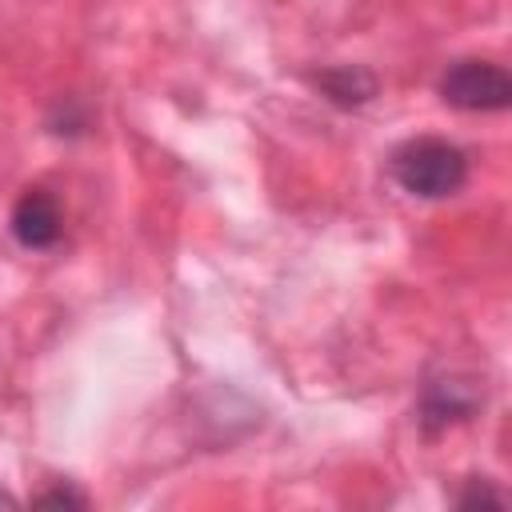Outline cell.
<instances>
[{
  "label": "cell",
  "mask_w": 512,
  "mask_h": 512,
  "mask_svg": "<svg viewBox=\"0 0 512 512\" xmlns=\"http://www.w3.org/2000/svg\"><path fill=\"white\" fill-rule=\"evenodd\" d=\"M472 408H476V392H468V384L440 380V384H428L424 404H420V420L428 432H436V428H448L452 420H464Z\"/></svg>",
  "instance_id": "5b68a950"
},
{
  "label": "cell",
  "mask_w": 512,
  "mask_h": 512,
  "mask_svg": "<svg viewBox=\"0 0 512 512\" xmlns=\"http://www.w3.org/2000/svg\"><path fill=\"white\" fill-rule=\"evenodd\" d=\"M316 88L336 104V108H360L376 96V76L360 64H336V68H324L312 76Z\"/></svg>",
  "instance_id": "277c9868"
},
{
  "label": "cell",
  "mask_w": 512,
  "mask_h": 512,
  "mask_svg": "<svg viewBox=\"0 0 512 512\" xmlns=\"http://www.w3.org/2000/svg\"><path fill=\"white\" fill-rule=\"evenodd\" d=\"M36 504H72V508H84L88 500L80 492H72V488H52V492H40Z\"/></svg>",
  "instance_id": "8992f818"
},
{
  "label": "cell",
  "mask_w": 512,
  "mask_h": 512,
  "mask_svg": "<svg viewBox=\"0 0 512 512\" xmlns=\"http://www.w3.org/2000/svg\"><path fill=\"white\" fill-rule=\"evenodd\" d=\"M64 232V216H60V204L48 188H24V196L12 204V236L16 244L40 252V248H52Z\"/></svg>",
  "instance_id": "3957f363"
},
{
  "label": "cell",
  "mask_w": 512,
  "mask_h": 512,
  "mask_svg": "<svg viewBox=\"0 0 512 512\" xmlns=\"http://www.w3.org/2000/svg\"><path fill=\"white\" fill-rule=\"evenodd\" d=\"M440 100L460 112H504L512 104V76L492 60H456L440 76Z\"/></svg>",
  "instance_id": "7a4b0ae2"
},
{
  "label": "cell",
  "mask_w": 512,
  "mask_h": 512,
  "mask_svg": "<svg viewBox=\"0 0 512 512\" xmlns=\"http://www.w3.org/2000/svg\"><path fill=\"white\" fill-rule=\"evenodd\" d=\"M460 504H504V496L492 492V488H484V484H472V492H464Z\"/></svg>",
  "instance_id": "52a82bcc"
},
{
  "label": "cell",
  "mask_w": 512,
  "mask_h": 512,
  "mask_svg": "<svg viewBox=\"0 0 512 512\" xmlns=\"http://www.w3.org/2000/svg\"><path fill=\"white\" fill-rule=\"evenodd\" d=\"M392 180L420 200H444L456 196L468 184V156L440 136H416L404 140L388 160Z\"/></svg>",
  "instance_id": "6da1fadb"
}]
</instances>
